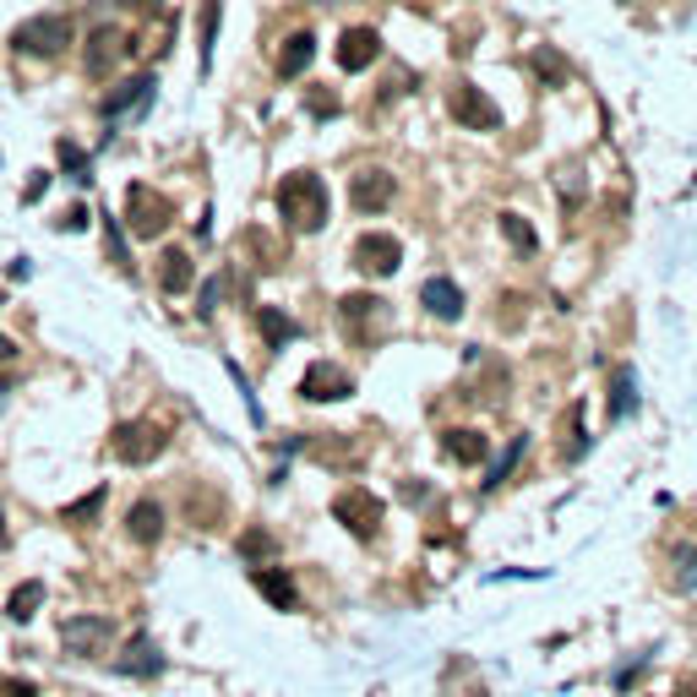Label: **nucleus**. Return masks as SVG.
Instances as JSON below:
<instances>
[{
    "label": "nucleus",
    "instance_id": "0eeeda50",
    "mask_svg": "<svg viewBox=\"0 0 697 697\" xmlns=\"http://www.w3.org/2000/svg\"><path fill=\"white\" fill-rule=\"evenodd\" d=\"M447 110H452V121H458V126H469V132H496V126H502L496 99H491V93H480L474 82H452V88H447Z\"/></svg>",
    "mask_w": 697,
    "mask_h": 697
},
{
    "label": "nucleus",
    "instance_id": "c756f323",
    "mask_svg": "<svg viewBox=\"0 0 697 697\" xmlns=\"http://www.w3.org/2000/svg\"><path fill=\"white\" fill-rule=\"evenodd\" d=\"M99 507H104V491H88L82 502H71V507L60 513V524H93V518H99Z\"/></svg>",
    "mask_w": 697,
    "mask_h": 697
},
{
    "label": "nucleus",
    "instance_id": "a878e982",
    "mask_svg": "<svg viewBox=\"0 0 697 697\" xmlns=\"http://www.w3.org/2000/svg\"><path fill=\"white\" fill-rule=\"evenodd\" d=\"M218 0H202V22H196V55H202V66L213 60V38H218Z\"/></svg>",
    "mask_w": 697,
    "mask_h": 697
},
{
    "label": "nucleus",
    "instance_id": "dca6fc26",
    "mask_svg": "<svg viewBox=\"0 0 697 697\" xmlns=\"http://www.w3.org/2000/svg\"><path fill=\"white\" fill-rule=\"evenodd\" d=\"M147 99H153V77L142 71V77H132V82H121L115 93H104V99H99V115H104V121H121V115H132V110H142Z\"/></svg>",
    "mask_w": 697,
    "mask_h": 697
},
{
    "label": "nucleus",
    "instance_id": "2f4dec72",
    "mask_svg": "<svg viewBox=\"0 0 697 697\" xmlns=\"http://www.w3.org/2000/svg\"><path fill=\"white\" fill-rule=\"evenodd\" d=\"M224 371L235 376V387H240V404H246V415H251V425H262V404L251 398V382H246V371H240L235 360H224Z\"/></svg>",
    "mask_w": 697,
    "mask_h": 697
},
{
    "label": "nucleus",
    "instance_id": "6e6552de",
    "mask_svg": "<svg viewBox=\"0 0 697 697\" xmlns=\"http://www.w3.org/2000/svg\"><path fill=\"white\" fill-rule=\"evenodd\" d=\"M349 262H355L366 279H387V273H398V262H404V246H398L393 235L371 229V235H360V240H355Z\"/></svg>",
    "mask_w": 697,
    "mask_h": 697
},
{
    "label": "nucleus",
    "instance_id": "f8f14e48",
    "mask_svg": "<svg viewBox=\"0 0 697 697\" xmlns=\"http://www.w3.org/2000/svg\"><path fill=\"white\" fill-rule=\"evenodd\" d=\"M349 207H355V213H382V207H393V175H387V169H360V175L349 180Z\"/></svg>",
    "mask_w": 697,
    "mask_h": 697
},
{
    "label": "nucleus",
    "instance_id": "5701e85b",
    "mask_svg": "<svg viewBox=\"0 0 697 697\" xmlns=\"http://www.w3.org/2000/svg\"><path fill=\"white\" fill-rule=\"evenodd\" d=\"M38 605H44V583H38V577H27V583H16V588H11L5 616H11V621H33V616H38Z\"/></svg>",
    "mask_w": 697,
    "mask_h": 697
},
{
    "label": "nucleus",
    "instance_id": "20e7f679",
    "mask_svg": "<svg viewBox=\"0 0 697 697\" xmlns=\"http://www.w3.org/2000/svg\"><path fill=\"white\" fill-rule=\"evenodd\" d=\"M333 518H338L355 540H376V529H382L387 507H382V496H371L366 485H344V491L333 496Z\"/></svg>",
    "mask_w": 697,
    "mask_h": 697
},
{
    "label": "nucleus",
    "instance_id": "6ab92c4d",
    "mask_svg": "<svg viewBox=\"0 0 697 697\" xmlns=\"http://www.w3.org/2000/svg\"><path fill=\"white\" fill-rule=\"evenodd\" d=\"M257 327H262V338H268V349H273V355H279V349H289V344L305 333L294 316H283L279 305H262V311H257Z\"/></svg>",
    "mask_w": 697,
    "mask_h": 697
},
{
    "label": "nucleus",
    "instance_id": "4be33fe9",
    "mask_svg": "<svg viewBox=\"0 0 697 697\" xmlns=\"http://www.w3.org/2000/svg\"><path fill=\"white\" fill-rule=\"evenodd\" d=\"M126 529H132L137 546H158V535H164V507H158V502H137L132 518H126Z\"/></svg>",
    "mask_w": 697,
    "mask_h": 697
},
{
    "label": "nucleus",
    "instance_id": "58836bf2",
    "mask_svg": "<svg viewBox=\"0 0 697 697\" xmlns=\"http://www.w3.org/2000/svg\"><path fill=\"white\" fill-rule=\"evenodd\" d=\"M44 186H49V175H38V180H33V186L22 191V202H38V196H44Z\"/></svg>",
    "mask_w": 697,
    "mask_h": 697
},
{
    "label": "nucleus",
    "instance_id": "4c0bfd02",
    "mask_svg": "<svg viewBox=\"0 0 697 697\" xmlns=\"http://www.w3.org/2000/svg\"><path fill=\"white\" fill-rule=\"evenodd\" d=\"M60 229H88V207H66V218H60Z\"/></svg>",
    "mask_w": 697,
    "mask_h": 697
},
{
    "label": "nucleus",
    "instance_id": "39448f33",
    "mask_svg": "<svg viewBox=\"0 0 697 697\" xmlns=\"http://www.w3.org/2000/svg\"><path fill=\"white\" fill-rule=\"evenodd\" d=\"M169 218H175V202H169L164 191H153V186H142V180L126 186V224H132V235L158 240V235L169 229Z\"/></svg>",
    "mask_w": 697,
    "mask_h": 697
},
{
    "label": "nucleus",
    "instance_id": "c85d7f7f",
    "mask_svg": "<svg viewBox=\"0 0 697 697\" xmlns=\"http://www.w3.org/2000/svg\"><path fill=\"white\" fill-rule=\"evenodd\" d=\"M524 452H529V436H513V447H507V452L496 458V469H491V480H485V491H496V485H502V480L513 474V463H518Z\"/></svg>",
    "mask_w": 697,
    "mask_h": 697
},
{
    "label": "nucleus",
    "instance_id": "bb28decb",
    "mask_svg": "<svg viewBox=\"0 0 697 697\" xmlns=\"http://www.w3.org/2000/svg\"><path fill=\"white\" fill-rule=\"evenodd\" d=\"M529 66H535V77H540L546 88H561V82H566V60H561L557 49H546V44L529 55Z\"/></svg>",
    "mask_w": 697,
    "mask_h": 697
},
{
    "label": "nucleus",
    "instance_id": "c9c22d12",
    "mask_svg": "<svg viewBox=\"0 0 697 697\" xmlns=\"http://www.w3.org/2000/svg\"><path fill=\"white\" fill-rule=\"evenodd\" d=\"M311 115H316V121H327V115H338V99H333L327 88H311Z\"/></svg>",
    "mask_w": 697,
    "mask_h": 697
},
{
    "label": "nucleus",
    "instance_id": "412c9836",
    "mask_svg": "<svg viewBox=\"0 0 697 697\" xmlns=\"http://www.w3.org/2000/svg\"><path fill=\"white\" fill-rule=\"evenodd\" d=\"M191 283H196V268H191L186 251H164V257H158V289H164V294H186Z\"/></svg>",
    "mask_w": 697,
    "mask_h": 697
},
{
    "label": "nucleus",
    "instance_id": "a211bd4d",
    "mask_svg": "<svg viewBox=\"0 0 697 697\" xmlns=\"http://www.w3.org/2000/svg\"><path fill=\"white\" fill-rule=\"evenodd\" d=\"M441 452H447L452 463H485L491 436H485V430H474V425H458V430H447V436H441Z\"/></svg>",
    "mask_w": 697,
    "mask_h": 697
},
{
    "label": "nucleus",
    "instance_id": "a19ab883",
    "mask_svg": "<svg viewBox=\"0 0 697 697\" xmlns=\"http://www.w3.org/2000/svg\"><path fill=\"white\" fill-rule=\"evenodd\" d=\"M11 355H16V344H11V338H5V333H0V366H5V360H11Z\"/></svg>",
    "mask_w": 697,
    "mask_h": 697
},
{
    "label": "nucleus",
    "instance_id": "7c9ffc66",
    "mask_svg": "<svg viewBox=\"0 0 697 697\" xmlns=\"http://www.w3.org/2000/svg\"><path fill=\"white\" fill-rule=\"evenodd\" d=\"M240 557H246V561H268V557H273V535H268V529H246V535H240Z\"/></svg>",
    "mask_w": 697,
    "mask_h": 697
},
{
    "label": "nucleus",
    "instance_id": "f257e3e1",
    "mask_svg": "<svg viewBox=\"0 0 697 697\" xmlns=\"http://www.w3.org/2000/svg\"><path fill=\"white\" fill-rule=\"evenodd\" d=\"M279 213H283L289 229L316 235V229L327 224V186H322V175H311V169L283 175L279 180Z\"/></svg>",
    "mask_w": 697,
    "mask_h": 697
},
{
    "label": "nucleus",
    "instance_id": "2eb2a0df",
    "mask_svg": "<svg viewBox=\"0 0 697 697\" xmlns=\"http://www.w3.org/2000/svg\"><path fill=\"white\" fill-rule=\"evenodd\" d=\"M419 305H425L436 322H458V316H463V289L436 273V279H425V289H419Z\"/></svg>",
    "mask_w": 697,
    "mask_h": 697
},
{
    "label": "nucleus",
    "instance_id": "f3484780",
    "mask_svg": "<svg viewBox=\"0 0 697 697\" xmlns=\"http://www.w3.org/2000/svg\"><path fill=\"white\" fill-rule=\"evenodd\" d=\"M316 60V38H311V27H294L289 38H283V49H279V60H273V71H279L283 82H294L305 66Z\"/></svg>",
    "mask_w": 697,
    "mask_h": 697
},
{
    "label": "nucleus",
    "instance_id": "f704fd0d",
    "mask_svg": "<svg viewBox=\"0 0 697 697\" xmlns=\"http://www.w3.org/2000/svg\"><path fill=\"white\" fill-rule=\"evenodd\" d=\"M224 294H229V283H224V279L202 283V305H196V311H202V316H213V311H218V300H224Z\"/></svg>",
    "mask_w": 697,
    "mask_h": 697
},
{
    "label": "nucleus",
    "instance_id": "b1692460",
    "mask_svg": "<svg viewBox=\"0 0 697 697\" xmlns=\"http://www.w3.org/2000/svg\"><path fill=\"white\" fill-rule=\"evenodd\" d=\"M55 158H60V169H66V180H77V186H93V158L77 147L71 137L55 142Z\"/></svg>",
    "mask_w": 697,
    "mask_h": 697
},
{
    "label": "nucleus",
    "instance_id": "cd10ccee",
    "mask_svg": "<svg viewBox=\"0 0 697 697\" xmlns=\"http://www.w3.org/2000/svg\"><path fill=\"white\" fill-rule=\"evenodd\" d=\"M502 235H507V240H513L524 257L540 246V235H535V229H529V218H518V213H502Z\"/></svg>",
    "mask_w": 697,
    "mask_h": 697
},
{
    "label": "nucleus",
    "instance_id": "393cba45",
    "mask_svg": "<svg viewBox=\"0 0 697 697\" xmlns=\"http://www.w3.org/2000/svg\"><path fill=\"white\" fill-rule=\"evenodd\" d=\"M638 409V382H632V371L621 366L616 376H610V419H627Z\"/></svg>",
    "mask_w": 697,
    "mask_h": 697
},
{
    "label": "nucleus",
    "instance_id": "9d476101",
    "mask_svg": "<svg viewBox=\"0 0 697 697\" xmlns=\"http://www.w3.org/2000/svg\"><path fill=\"white\" fill-rule=\"evenodd\" d=\"M110 638H115V621H104V616H71V621L60 627V643H66V654H77V660L104 654Z\"/></svg>",
    "mask_w": 697,
    "mask_h": 697
},
{
    "label": "nucleus",
    "instance_id": "72a5a7b5",
    "mask_svg": "<svg viewBox=\"0 0 697 697\" xmlns=\"http://www.w3.org/2000/svg\"><path fill=\"white\" fill-rule=\"evenodd\" d=\"M104 240H110V262H115V268H132V257H126V240H121V224H115V218L104 224Z\"/></svg>",
    "mask_w": 697,
    "mask_h": 697
},
{
    "label": "nucleus",
    "instance_id": "9b49d317",
    "mask_svg": "<svg viewBox=\"0 0 697 697\" xmlns=\"http://www.w3.org/2000/svg\"><path fill=\"white\" fill-rule=\"evenodd\" d=\"M132 55V33H121V27H93V38H88V77H110L121 60Z\"/></svg>",
    "mask_w": 697,
    "mask_h": 697
},
{
    "label": "nucleus",
    "instance_id": "f03ea898",
    "mask_svg": "<svg viewBox=\"0 0 697 697\" xmlns=\"http://www.w3.org/2000/svg\"><path fill=\"white\" fill-rule=\"evenodd\" d=\"M338 322H344V338H349V344L376 349L382 333H387V322H393V311H387L382 294H344V300H338Z\"/></svg>",
    "mask_w": 697,
    "mask_h": 697
},
{
    "label": "nucleus",
    "instance_id": "7ed1b4c3",
    "mask_svg": "<svg viewBox=\"0 0 697 697\" xmlns=\"http://www.w3.org/2000/svg\"><path fill=\"white\" fill-rule=\"evenodd\" d=\"M66 44H71V16H66V11L27 16V22L11 33V49H16V55H44V60H55Z\"/></svg>",
    "mask_w": 697,
    "mask_h": 697
},
{
    "label": "nucleus",
    "instance_id": "1a4fd4ad",
    "mask_svg": "<svg viewBox=\"0 0 697 697\" xmlns=\"http://www.w3.org/2000/svg\"><path fill=\"white\" fill-rule=\"evenodd\" d=\"M355 393V376L344 371V366H333V360H316V366H305V376H300V398L305 404H338V398H349Z\"/></svg>",
    "mask_w": 697,
    "mask_h": 697
},
{
    "label": "nucleus",
    "instance_id": "473e14b6",
    "mask_svg": "<svg viewBox=\"0 0 697 697\" xmlns=\"http://www.w3.org/2000/svg\"><path fill=\"white\" fill-rule=\"evenodd\" d=\"M676 583H682V588H697V551L693 546L676 551Z\"/></svg>",
    "mask_w": 697,
    "mask_h": 697
},
{
    "label": "nucleus",
    "instance_id": "ea45409f",
    "mask_svg": "<svg viewBox=\"0 0 697 697\" xmlns=\"http://www.w3.org/2000/svg\"><path fill=\"white\" fill-rule=\"evenodd\" d=\"M126 5H137V11H147V16H158V11H164V0H126Z\"/></svg>",
    "mask_w": 697,
    "mask_h": 697
},
{
    "label": "nucleus",
    "instance_id": "423d86ee",
    "mask_svg": "<svg viewBox=\"0 0 697 697\" xmlns=\"http://www.w3.org/2000/svg\"><path fill=\"white\" fill-rule=\"evenodd\" d=\"M164 447H169V436H164V425H153V419H126V425H115V441H110V452L121 458V463H153V458H164Z\"/></svg>",
    "mask_w": 697,
    "mask_h": 697
},
{
    "label": "nucleus",
    "instance_id": "4468645a",
    "mask_svg": "<svg viewBox=\"0 0 697 697\" xmlns=\"http://www.w3.org/2000/svg\"><path fill=\"white\" fill-rule=\"evenodd\" d=\"M251 588L273 605V610H300V588L283 566H251Z\"/></svg>",
    "mask_w": 697,
    "mask_h": 697
},
{
    "label": "nucleus",
    "instance_id": "aec40b11",
    "mask_svg": "<svg viewBox=\"0 0 697 697\" xmlns=\"http://www.w3.org/2000/svg\"><path fill=\"white\" fill-rule=\"evenodd\" d=\"M115 671H121V676H164V654H158L147 638H132L126 654L115 660Z\"/></svg>",
    "mask_w": 697,
    "mask_h": 697
},
{
    "label": "nucleus",
    "instance_id": "e433bc0d",
    "mask_svg": "<svg viewBox=\"0 0 697 697\" xmlns=\"http://www.w3.org/2000/svg\"><path fill=\"white\" fill-rule=\"evenodd\" d=\"M0 697H38L33 682H0Z\"/></svg>",
    "mask_w": 697,
    "mask_h": 697
},
{
    "label": "nucleus",
    "instance_id": "ddd939ff",
    "mask_svg": "<svg viewBox=\"0 0 697 697\" xmlns=\"http://www.w3.org/2000/svg\"><path fill=\"white\" fill-rule=\"evenodd\" d=\"M382 55V33L376 27H344L338 33V66L344 71H366Z\"/></svg>",
    "mask_w": 697,
    "mask_h": 697
}]
</instances>
